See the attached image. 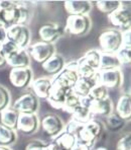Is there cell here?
Here are the masks:
<instances>
[{
    "label": "cell",
    "mask_w": 131,
    "mask_h": 150,
    "mask_svg": "<svg viewBox=\"0 0 131 150\" xmlns=\"http://www.w3.org/2000/svg\"><path fill=\"white\" fill-rule=\"evenodd\" d=\"M78 79H79V75L77 73V71L65 67L60 73L54 77L52 83H56V84L60 85V86H62L65 89L69 90V89H73L74 85L76 84Z\"/></svg>",
    "instance_id": "obj_14"
},
{
    "label": "cell",
    "mask_w": 131,
    "mask_h": 150,
    "mask_svg": "<svg viewBox=\"0 0 131 150\" xmlns=\"http://www.w3.org/2000/svg\"><path fill=\"white\" fill-rule=\"evenodd\" d=\"M72 120L79 123L81 125H85L88 122H90L92 119H94V116L91 114L90 110L84 108L82 105H78L71 114Z\"/></svg>",
    "instance_id": "obj_28"
},
{
    "label": "cell",
    "mask_w": 131,
    "mask_h": 150,
    "mask_svg": "<svg viewBox=\"0 0 131 150\" xmlns=\"http://www.w3.org/2000/svg\"><path fill=\"white\" fill-rule=\"evenodd\" d=\"M115 114L124 122L131 121V94H122L116 103Z\"/></svg>",
    "instance_id": "obj_19"
},
{
    "label": "cell",
    "mask_w": 131,
    "mask_h": 150,
    "mask_svg": "<svg viewBox=\"0 0 131 150\" xmlns=\"http://www.w3.org/2000/svg\"><path fill=\"white\" fill-rule=\"evenodd\" d=\"M54 141L58 143V145L63 150H72L73 147L76 145V143L78 142V139L77 136L64 130L60 135H58L54 139Z\"/></svg>",
    "instance_id": "obj_23"
},
{
    "label": "cell",
    "mask_w": 131,
    "mask_h": 150,
    "mask_svg": "<svg viewBox=\"0 0 131 150\" xmlns=\"http://www.w3.org/2000/svg\"><path fill=\"white\" fill-rule=\"evenodd\" d=\"M0 48H1V43H0Z\"/></svg>",
    "instance_id": "obj_47"
},
{
    "label": "cell",
    "mask_w": 131,
    "mask_h": 150,
    "mask_svg": "<svg viewBox=\"0 0 131 150\" xmlns=\"http://www.w3.org/2000/svg\"><path fill=\"white\" fill-rule=\"evenodd\" d=\"M39 119L36 114H19L16 129L24 135H32L39 128Z\"/></svg>",
    "instance_id": "obj_12"
},
{
    "label": "cell",
    "mask_w": 131,
    "mask_h": 150,
    "mask_svg": "<svg viewBox=\"0 0 131 150\" xmlns=\"http://www.w3.org/2000/svg\"><path fill=\"white\" fill-rule=\"evenodd\" d=\"M103 130V123L96 120V119H92L90 122L83 125L81 130L78 132V142L83 143V144L87 145V146H89L91 148L94 145V143L96 142V140L101 136Z\"/></svg>",
    "instance_id": "obj_3"
},
{
    "label": "cell",
    "mask_w": 131,
    "mask_h": 150,
    "mask_svg": "<svg viewBox=\"0 0 131 150\" xmlns=\"http://www.w3.org/2000/svg\"><path fill=\"white\" fill-rule=\"evenodd\" d=\"M32 70L28 68H12L9 72L10 83L15 88H26L32 82Z\"/></svg>",
    "instance_id": "obj_11"
},
{
    "label": "cell",
    "mask_w": 131,
    "mask_h": 150,
    "mask_svg": "<svg viewBox=\"0 0 131 150\" xmlns=\"http://www.w3.org/2000/svg\"><path fill=\"white\" fill-rule=\"evenodd\" d=\"M64 7L69 15H88L92 10V2L88 0L65 1Z\"/></svg>",
    "instance_id": "obj_15"
},
{
    "label": "cell",
    "mask_w": 131,
    "mask_h": 150,
    "mask_svg": "<svg viewBox=\"0 0 131 150\" xmlns=\"http://www.w3.org/2000/svg\"><path fill=\"white\" fill-rule=\"evenodd\" d=\"M115 150H131V132L125 133L117 140Z\"/></svg>",
    "instance_id": "obj_35"
},
{
    "label": "cell",
    "mask_w": 131,
    "mask_h": 150,
    "mask_svg": "<svg viewBox=\"0 0 131 150\" xmlns=\"http://www.w3.org/2000/svg\"><path fill=\"white\" fill-rule=\"evenodd\" d=\"M108 19L113 28H116L121 33L131 30V7L122 4L117 10L108 15Z\"/></svg>",
    "instance_id": "obj_5"
},
{
    "label": "cell",
    "mask_w": 131,
    "mask_h": 150,
    "mask_svg": "<svg viewBox=\"0 0 131 150\" xmlns=\"http://www.w3.org/2000/svg\"><path fill=\"white\" fill-rule=\"evenodd\" d=\"M96 7L97 9L99 10L100 12L104 13V14H111L117 10L120 6L122 5V2L121 1H109V0H102V1H97L96 2Z\"/></svg>",
    "instance_id": "obj_30"
},
{
    "label": "cell",
    "mask_w": 131,
    "mask_h": 150,
    "mask_svg": "<svg viewBox=\"0 0 131 150\" xmlns=\"http://www.w3.org/2000/svg\"><path fill=\"white\" fill-rule=\"evenodd\" d=\"M122 45L123 47L131 48V30L122 33Z\"/></svg>",
    "instance_id": "obj_40"
},
{
    "label": "cell",
    "mask_w": 131,
    "mask_h": 150,
    "mask_svg": "<svg viewBox=\"0 0 131 150\" xmlns=\"http://www.w3.org/2000/svg\"><path fill=\"white\" fill-rule=\"evenodd\" d=\"M82 127H83V125H81V124H79V123L75 122V121L71 120L67 125L65 126L64 130L67 132H69V133H71V134H74L75 136H77L78 132L80 131Z\"/></svg>",
    "instance_id": "obj_38"
},
{
    "label": "cell",
    "mask_w": 131,
    "mask_h": 150,
    "mask_svg": "<svg viewBox=\"0 0 131 150\" xmlns=\"http://www.w3.org/2000/svg\"><path fill=\"white\" fill-rule=\"evenodd\" d=\"M43 150H63L60 146L58 145V143H56L54 141L49 143V144H45Z\"/></svg>",
    "instance_id": "obj_41"
},
{
    "label": "cell",
    "mask_w": 131,
    "mask_h": 150,
    "mask_svg": "<svg viewBox=\"0 0 131 150\" xmlns=\"http://www.w3.org/2000/svg\"><path fill=\"white\" fill-rule=\"evenodd\" d=\"M92 21L89 15H69L66 21L65 30L73 36L82 37L90 32Z\"/></svg>",
    "instance_id": "obj_4"
},
{
    "label": "cell",
    "mask_w": 131,
    "mask_h": 150,
    "mask_svg": "<svg viewBox=\"0 0 131 150\" xmlns=\"http://www.w3.org/2000/svg\"><path fill=\"white\" fill-rule=\"evenodd\" d=\"M17 134L14 129L8 128L0 123V146H6L15 143Z\"/></svg>",
    "instance_id": "obj_27"
},
{
    "label": "cell",
    "mask_w": 131,
    "mask_h": 150,
    "mask_svg": "<svg viewBox=\"0 0 131 150\" xmlns=\"http://www.w3.org/2000/svg\"><path fill=\"white\" fill-rule=\"evenodd\" d=\"M72 150H91V148L89 146H87V145L83 144V143L77 142V143H76V145L73 147V149H72Z\"/></svg>",
    "instance_id": "obj_42"
},
{
    "label": "cell",
    "mask_w": 131,
    "mask_h": 150,
    "mask_svg": "<svg viewBox=\"0 0 131 150\" xmlns=\"http://www.w3.org/2000/svg\"><path fill=\"white\" fill-rule=\"evenodd\" d=\"M80 61H82L83 63L87 64L88 66H90L93 69H95L96 71H98L100 68V60H101V52L97 49H92L87 51L84 54V56H82L80 59Z\"/></svg>",
    "instance_id": "obj_25"
},
{
    "label": "cell",
    "mask_w": 131,
    "mask_h": 150,
    "mask_svg": "<svg viewBox=\"0 0 131 150\" xmlns=\"http://www.w3.org/2000/svg\"><path fill=\"white\" fill-rule=\"evenodd\" d=\"M10 103V94L9 91L5 87L0 85V112L8 108Z\"/></svg>",
    "instance_id": "obj_37"
},
{
    "label": "cell",
    "mask_w": 131,
    "mask_h": 150,
    "mask_svg": "<svg viewBox=\"0 0 131 150\" xmlns=\"http://www.w3.org/2000/svg\"><path fill=\"white\" fill-rule=\"evenodd\" d=\"M121 64L118 60L116 54H106L101 53V60H100L99 70H113L120 69Z\"/></svg>",
    "instance_id": "obj_26"
},
{
    "label": "cell",
    "mask_w": 131,
    "mask_h": 150,
    "mask_svg": "<svg viewBox=\"0 0 131 150\" xmlns=\"http://www.w3.org/2000/svg\"><path fill=\"white\" fill-rule=\"evenodd\" d=\"M96 83H97L96 80H89V79L80 78L79 77L78 81L74 85L72 90L77 94L79 98H86V96H89L91 89Z\"/></svg>",
    "instance_id": "obj_22"
},
{
    "label": "cell",
    "mask_w": 131,
    "mask_h": 150,
    "mask_svg": "<svg viewBox=\"0 0 131 150\" xmlns=\"http://www.w3.org/2000/svg\"><path fill=\"white\" fill-rule=\"evenodd\" d=\"M28 55L31 57L36 63L43 64L52 55L56 54V48L52 44H47L45 42H36L28 47Z\"/></svg>",
    "instance_id": "obj_8"
},
{
    "label": "cell",
    "mask_w": 131,
    "mask_h": 150,
    "mask_svg": "<svg viewBox=\"0 0 131 150\" xmlns=\"http://www.w3.org/2000/svg\"><path fill=\"white\" fill-rule=\"evenodd\" d=\"M29 17L26 7L10 1H0V28L8 30L13 25H23Z\"/></svg>",
    "instance_id": "obj_1"
},
{
    "label": "cell",
    "mask_w": 131,
    "mask_h": 150,
    "mask_svg": "<svg viewBox=\"0 0 131 150\" xmlns=\"http://www.w3.org/2000/svg\"><path fill=\"white\" fill-rule=\"evenodd\" d=\"M20 50V48H18L14 43L6 40L4 43L1 44V48H0V54L4 57V58H8L9 56H11L12 54L16 53L17 51Z\"/></svg>",
    "instance_id": "obj_33"
},
{
    "label": "cell",
    "mask_w": 131,
    "mask_h": 150,
    "mask_svg": "<svg viewBox=\"0 0 131 150\" xmlns=\"http://www.w3.org/2000/svg\"><path fill=\"white\" fill-rule=\"evenodd\" d=\"M67 89L63 88L60 85L52 83V88L49 90V96L47 98V101L49 103L52 108L56 110H61L63 109V103H64L66 94H67Z\"/></svg>",
    "instance_id": "obj_18"
},
{
    "label": "cell",
    "mask_w": 131,
    "mask_h": 150,
    "mask_svg": "<svg viewBox=\"0 0 131 150\" xmlns=\"http://www.w3.org/2000/svg\"><path fill=\"white\" fill-rule=\"evenodd\" d=\"M78 105H80V98H79L72 89H69L67 91V94H66L62 111L71 115L72 112H73Z\"/></svg>",
    "instance_id": "obj_29"
},
{
    "label": "cell",
    "mask_w": 131,
    "mask_h": 150,
    "mask_svg": "<svg viewBox=\"0 0 131 150\" xmlns=\"http://www.w3.org/2000/svg\"><path fill=\"white\" fill-rule=\"evenodd\" d=\"M89 98L93 100H105V98H109L108 96V89L103 85L99 84V83H96L91 89L90 94H89Z\"/></svg>",
    "instance_id": "obj_32"
},
{
    "label": "cell",
    "mask_w": 131,
    "mask_h": 150,
    "mask_svg": "<svg viewBox=\"0 0 131 150\" xmlns=\"http://www.w3.org/2000/svg\"><path fill=\"white\" fill-rule=\"evenodd\" d=\"M96 82L103 85L107 89H117L123 83V74L120 69L98 70Z\"/></svg>",
    "instance_id": "obj_6"
},
{
    "label": "cell",
    "mask_w": 131,
    "mask_h": 150,
    "mask_svg": "<svg viewBox=\"0 0 131 150\" xmlns=\"http://www.w3.org/2000/svg\"><path fill=\"white\" fill-rule=\"evenodd\" d=\"M7 65V62H6V59L4 58L3 56H2L1 54H0V69L3 67H5V66Z\"/></svg>",
    "instance_id": "obj_44"
},
{
    "label": "cell",
    "mask_w": 131,
    "mask_h": 150,
    "mask_svg": "<svg viewBox=\"0 0 131 150\" xmlns=\"http://www.w3.org/2000/svg\"><path fill=\"white\" fill-rule=\"evenodd\" d=\"M63 33L64 30L56 23H45L38 28V37L40 41L52 45L63 36Z\"/></svg>",
    "instance_id": "obj_13"
},
{
    "label": "cell",
    "mask_w": 131,
    "mask_h": 150,
    "mask_svg": "<svg viewBox=\"0 0 131 150\" xmlns=\"http://www.w3.org/2000/svg\"><path fill=\"white\" fill-rule=\"evenodd\" d=\"M45 143L39 140H31L26 144L25 150H43Z\"/></svg>",
    "instance_id": "obj_39"
},
{
    "label": "cell",
    "mask_w": 131,
    "mask_h": 150,
    "mask_svg": "<svg viewBox=\"0 0 131 150\" xmlns=\"http://www.w3.org/2000/svg\"><path fill=\"white\" fill-rule=\"evenodd\" d=\"M0 150H11V149L8 148V147H6V146H0Z\"/></svg>",
    "instance_id": "obj_45"
},
{
    "label": "cell",
    "mask_w": 131,
    "mask_h": 150,
    "mask_svg": "<svg viewBox=\"0 0 131 150\" xmlns=\"http://www.w3.org/2000/svg\"><path fill=\"white\" fill-rule=\"evenodd\" d=\"M7 40V35H6V30L0 28V43H4Z\"/></svg>",
    "instance_id": "obj_43"
},
{
    "label": "cell",
    "mask_w": 131,
    "mask_h": 150,
    "mask_svg": "<svg viewBox=\"0 0 131 150\" xmlns=\"http://www.w3.org/2000/svg\"><path fill=\"white\" fill-rule=\"evenodd\" d=\"M116 56L121 66H131V48L122 47L116 53Z\"/></svg>",
    "instance_id": "obj_34"
},
{
    "label": "cell",
    "mask_w": 131,
    "mask_h": 150,
    "mask_svg": "<svg viewBox=\"0 0 131 150\" xmlns=\"http://www.w3.org/2000/svg\"><path fill=\"white\" fill-rule=\"evenodd\" d=\"M39 108V100L32 92H26L14 101L12 109L19 114H36Z\"/></svg>",
    "instance_id": "obj_10"
},
{
    "label": "cell",
    "mask_w": 131,
    "mask_h": 150,
    "mask_svg": "<svg viewBox=\"0 0 131 150\" xmlns=\"http://www.w3.org/2000/svg\"><path fill=\"white\" fill-rule=\"evenodd\" d=\"M52 85V79L49 77H40V78L34 79L32 80L31 89L32 93L36 96L38 98H43V100H47L49 96V90Z\"/></svg>",
    "instance_id": "obj_16"
},
{
    "label": "cell",
    "mask_w": 131,
    "mask_h": 150,
    "mask_svg": "<svg viewBox=\"0 0 131 150\" xmlns=\"http://www.w3.org/2000/svg\"><path fill=\"white\" fill-rule=\"evenodd\" d=\"M40 127L43 133L51 138H56L60 135L65 129V124L63 120L56 114H47L43 117L40 121Z\"/></svg>",
    "instance_id": "obj_7"
},
{
    "label": "cell",
    "mask_w": 131,
    "mask_h": 150,
    "mask_svg": "<svg viewBox=\"0 0 131 150\" xmlns=\"http://www.w3.org/2000/svg\"><path fill=\"white\" fill-rule=\"evenodd\" d=\"M99 51L106 54H116L123 47L122 33L116 28L105 30L98 37Z\"/></svg>",
    "instance_id": "obj_2"
},
{
    "label": "cell",
    "mask_w": 131,
    "mask_h": 150,
    "mask_svg": "<svg viewBox=\"0 0 131 150\" xmlns=\"http://www.w3.org/2000/svg\"><path fill=\"white\" fill-rule=\"evenodd\" d=\"M7 40L14 43L20 49L28 47L30 42V32L25 25H16L6 30Z\"/></svg>",
    "instance_id": "obj_9"
},
{
    "label": "cell",
    "mask_w": 131,
    "mask_h": 150,
    "mask_svg": "<svg viewBox=\"0 0 131 150\" xmlns=\"http://www.w3.org/2000/svg\"><path fill=\"white\" fill-rule=\"evenodd\" d=\"M6 62L7 65L11 66L12 68H28L30 65V57L27 51L20 49L6 58Z\"/></svg>",
    "instance_id": "obj_21"
},
{
    "label": "cell",
    "mask_w": 131,
    "mask_h": 150,
    "mask_svg": "<svg viewBox=\"0 0 131 150\" xmlns=\"http://www.w3.org/2000/svg\"><path fill=\"white\" fill-rule=\"evenodd\" d=\"M19 112L13 110L12 108H7L4 111L0 112V119H1V124L11 129H16L17 123H18Z\"/></svg>",
    "instance_id": "obj_24"
},
{
    "label": "cell",
    "mask_w": 131,
    "mask_h": 150,
    "mask_svg": "<svg viewBox=\"0 0 131 150\" xmlns=\"http://www.w3.org/2000/svg\"><path fill=\"white\" fill-rule=\"evenodd\" d=\"M66 61L64 57L61 56L60 54L52 55L49 59H47L45 63L41 64V68L45 73L49 75H58L65 68Z\"/></svg>",
    "instance_id": "obj_20"
},
{
    "label": "cell",
    "mask_w": 131,
    "mask_h": 150,
    "mask_svg": "<svg viewBox=\"0 0 131 150\" xmlns=\"http://www.w3.org/2000/svg\"><path fill=\"white\" fill-rule=\"evenodd\" d=\"M78 62V70L77 73L80 78L89 79V80H96V75H97V71L93 69L87 64L83 63L82 61L77 60Z\"/></svg>",
    "instance_id": "obj_31"
},
{
    "label": "cell",
    "mask_w": 131,
    "mask_h": 150,
    "mask_svg": "<svg viewBox=\"0 0 131 150\" xmlns=\"http://www.w3.org/2000/svg\"><path fill=\"white\" fill-rule=\"evenodd\" d=\"M91 114L93 116L108 117L113 112V103L110 98H107L101 100H91L89 105Z\"/></svg>",
    "instance_id": "obj_17"
},
{
    "label": "cell",
    "mask_w": 131,
    "mask_h": 150,
    "mask_svg": "<svg viewBox=\"0 0 131 150\" xmlns=\"http://www.w3.org/2000/svg\"><path fill=\"white\" fill-rule=\"evenodd\" d=\"M107 118V124L111 130H120L124 125V121L120 119L116 114H111L110 116L106 117Z\"/></svg>",
    "instance_id": "obj_36"
},
{
    "label": "cell",
    "mask_w": 131,
    "mask_h": 150,
    "mask_svg": "<svg viewBox=\"0 0 131 150\" xmlns=\"http://www.w3.org/2000/svg\"><path fill=\"white\" fill-rule=\"evenodd\" d=\"M94 150H108V149L105 148V147H97V148H95Z\"/></svg>",
    "instance_id": "obj_46"
}]
</instances>
